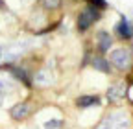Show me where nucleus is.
<instances>
[{
    "label": "nucleus",
    "mask_w": 133,
    "mask_h": 129,
    "mask_svg": "<svg viewBox=\"0 0 133 129\" xmlns=\"http://www.w3.org/2000/svg\"><path fill=\"white\" fill-rule=\"evenodd\" d=\"M87 2H89L91 6L98 8V9H105V8H107V2H105V0H87Z\"/></svg>",
    "instance_id": "9b49d317"
},
{
    "label": "nucleus",
    "mask_w": 133,
    "mask_h": 129,
    "mask_svg": "<svg viewBox=\"0 0 133 129\" xmlns=\"http://www.w3.org/2000/svg\"><path fill=\"white\" fill-rule=\"evenodd\" d=\"M30 114H31V103L30 102H19V103H15L9 109V116L13 120H17V122L26 120Z\"/></svg>",
    "instance_id": "7ed1b4c3"
},
{
    "label": "nucleus",
    "mask_w": 133,
    "mask_h": 129,
    "mask_svg": "<svg viewBox=\"0 0 133 129\" xmlns=\"http://www.w3.org/2000/svg\"><path fill=\"white\" fill-rule=\"evenodd\" d=\"M96 44H98V52L100 54H107L111 50V46H113V37L107 33V31L100 30L96 33Z\"/></svg>",
    "instance_id": "423d86ee"
},
{
    "label": "nucleus",
    "mask_w": 133,
    "mask_h": 129,
    "mask_svg": "<svg viewBox=\"0 0 133 129\" xmlns=\"http://www.w3.org/2000/svg\"><path fill=\"white\" fill-rule=\"evenodd\" d=\"M92 105H100V96L96 94H87V96H79L76 100V107L85 109V107H92Z\"/></svg>",
    "instance_id": "6e6552de"
},
{
    "label": "nucleus",
    "mask_w": 133,
    "mask_h": 129,
    "mask_svg": "<svg viewBox=\"0 0 133 129\" xmlns=\"http://www.w3.org/2000/svg\"><path fill=\"white\" fill-rule=\"evenodd\" d=\"M11 74L19 79L21 83H24V87H31V77H30L28 70H24L21 67H11Z\"/></svg>",
    "instance_id": "1a4fd4ad"
},
{
    "label": "nucleus",
    "mask_w": 133,
    "mask_h": 129,
    "mask_svg": "<svg viewBox=\"0 0 133 129\" xmlns=\"http://www.w3.org/2000/svg\"><path fill=\"white\" fill-rule=\"evenodd\" d=\"M131 59H133V55H131V52L128 48H115L111 52V55H109L111 67L118 68V70H128L131 67Z\"/></svg>",
    "instance_id": "f03ea898"
},
{
    "label": "nucleus",
    "mask_w": 133,
    "mask_h": 129,
    "mask_svg": "<svg viewBox=\"0 0 133 129\" xmlns=\"http://www.w3.org/2000/svg\"><path fill=\"white\" fill-rule=\"evenodd\" d=\"M100 17H102V9H98V8H94V6H87L85 9H81L79 13H78V17H76V28H78V31H87L94 22H98L100 20Z\"/></svg>",
    "instance_id": "f257e3e1"
},
{
    "label": "nucleus",
    "mask_w": 133,
    "mask_h": 129,
    "mask_svg": "<svg viewBox=\"0 0 133 129\" xmlns=\"http://www.w3.org/2000/svg\"><path fill=\"white\" fill-rule=\"evenodd\" d=\"M39 2H41V8H43V9H46V11H56V9L61 8L63 0H39Z\"/></svg>",
    "instance_id": "9d476101"
},
{
    "label": "nucleus",
    "mask_w": 133,
    "mask_h": 129,
    "mask_svg": "<svg viewBox=\"0 0 133 129\" xmlns=\"http://www.w3.org/2000/svg\"><path fill=\"white\" fill-rule=\"evenodd\" d=\"M57 127H61V122L59 120H52V122L44 124V129H57Z\"/></svg>",
    "instance_id": "f8f14e48"
},
{
    "label": "nucleus",
    "mask_w": 133,
    "mask_h": 129,
    "mask_svg": "<svg viewBox=\"0 0 133 129\" xmlns=\"http://www.w3.org/2000/svg\"><path fill=\"white\" fill-rule=\"evenodd\" d=\"M105 96H107V100H109V102L116 103V102L124 100L126 96H128V87H126L124 83H113V85L107 89Z\"/></svg>",
    "instance_id": "39448f33"
},
{
    "label": "nucleus",
    "mask_w": 133,
    "mask_h": 129,
    "mask_svg": "<svg viewBox=\"0 0 133 129\" xmlns=\"http://www.w3.org/2000/svg\"><path fill=\"white\" fill-rule=\"evenodd\" d=\"M91 67L98 72H104V74H111V63L109 59H105L104 54H98L91 57Z\"/></svg>",
    "instance_id": "0eeeda50"
},
{
    "label": "nucleus",
    "mask_w": 133,
    "mask_h": 129,
    "mask_svg": "<svg viewBox=\"0 0 133 129\" xmlns=\"http://www.w3.org/2000/svg\"><path fill=\"white\" fill-rule=\"evenodd\" d=\"M115 33H116V37H118L120 41H131L133 39V28H131V24L128 22L126 17H120V20L116 22Z\"/></svg>",
    "instance_id": "20e7f679"
}]
</instances>
